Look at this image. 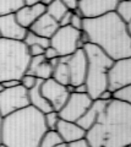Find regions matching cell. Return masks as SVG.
<instances>
[{
	"instance_id": "1",
	"label": "cell",
	"mask_w": 131,
	"mask_h": 147,
	"mask_svg": "<svg viewBox=\"0 0 131 147\" xmlns=\"http://www.w3.org/2000/svg\"><path fill=\"white\" fill-rule=\"evenodd\" d=\"M89 147H125L131 145V104L112 99L86 131Z\"/></svg>"
},
{
	"instance_id": "2",
	"label": "cell",
	"mask_w": 131,
	"mask_h": 147,
	"mask_svg": "<svg viewBox=\"0 0 131 147\" xmlns=\"http://www.w3.org/2000/svg\"><path fill=\"white\" fill-rule=\"evenodd\" d=\"M131 25L113 11L96 18H83L82 31L88 43L103 50L113 60L131 58Z\"/></svg>"
},
{
	"instance_id": "3",
	"label": "cell",
	"mask_w": 131,
	"mask_h": 147,
	"mask_svg": "<svg viewBox=\"0 0 131 147\" xmlns=\"http://www.w3.org/2000/svg\"><path fill=\"white\" fill-rule=\"evenodd\" d=\"M46 131L44 114L28 105L3 118L0 142L6 147H38Z\"/></svg>"
},
{
	"instance_id": "4",
	"label": "cell",
	"mask_w": 131,
	"mask_h": 147,
	"mask_svg": "<svg viewBox=\"0 0 131 147\" xmlns=\"http://www.w3.org/2000/svg\"><path fill=\"white\" fill-rule=\"evenodd\" d=\"M30 59L24 42L0 38V82L20 80L27 71Z\"/></svg>"
},
{
	"instance_id": "5",
	"label": "cell",
	"mask_w": 131,
	"mask_h": 147,
	"mask_svg": "<svg viewBox=\"0 0 131 147\" xmlns=\"http://www.w3.org/2000/svg\"><path fill=\"white\" fill-rule=\"evenodd\" d=\"M82 49L87 59L85 85L87 87V94L94 100L107 90V74L114 60L91 43L85 44Z\"/></svg>"
},
{
	"instance_id": "6",
	"label": "cell",
	"mask_w": 131,
	"mask_h": 147,
	"mask_svg": "<svg viewBox=\"0 0 131 147\" xmlns=\"http://www.w3.org/2000/svg\"><path fill=\"white\" fill-rule=\"evenodd\" d=\"M80 36L81 31L72 28L71 26L59 27L49 39V44L56 50L59 57H69L77 49L82 48Z\"/></svg>"
},
{
	"instance_id": "7",
	"label": "cell",
	"mask_w": 131,
	"mask_h": 147,
	"mask_svg": "<svg viewBox=\"0 0 131 147\" xmlns=\"http://www.w3.org/2000/svg\"><path fill=\"white\" fill-rule=\"evenodd\" d=\"M28 105V91L21 85L12 88H4L3 92H0V117L1 118H5Z\"/></svg>"
},
{
	"instance_id": "8",
	"label": "cell",
	"mask_w": 131,
	"mask_h": 147,
	"mask_svg": "<svg viewBox=\"0 0 131 147\" xmlns=\"http://www.w3.org/2000/svg\"><path fill=\"white\" fill-rule=\"evenodd\" d=\"M131 85V58L114 60L107 74V90L114 92Z\"/></svg>"
},
{
	"instance_id": "9",
	"label": "cell",
	"mask_w": 131,
	"mask_h": 147,
	"mask_svg": "<svg viewBox=\"0 0 131 147\" xmlns=\"http://www.w3.org/2000/svg\"><path fill=\"white\" fill-rule=\"evenodd\" d=\"M93 102V99L87 93H70L62 108L58 112L60 119L66 121L76 123L77 119L87 110Z\"/></svg>"
},
{
	"instance_id": "10",
	"label": "cell",
	"mask_w": 131,
	"mask_h": 147,
	"mask_svg": "<svg viewBox=\"0 0 131 147\" xmlns=\"http://www.w3.org/2000/svg\"><path fill=\"white\" fill-rule=\"evenodd\" d=\"M40 92H42L43 97L48 100L53 110L59 112L65 104L66 99L69 98V92L66 90V86L59 84L52 77L47 80H43L40 84Z\"/></svg>"
},
{
	"instance_id": "11",
	"label": "cell",
	"mask_w": 131,
	"mask_h": 147,
	"mask_svg": "<svg viewBox=\"0 0 131 147\" xmlns=\"http://www.w3.org/2000/svg\"><path fill=\"white\" fill-rule=\"evenodd\" d=\"M119 0H79L77 10L83 18H96L113 12Z\"/></svg>"
},
{
	"instance_id": "12",
	"label": "cell",
	"mask_w": 131,
	"mask_h": 147,
	"mask_svg": "<svg viewBox=\"0 0 131 147\" xmlns=\"http://www.w3.org/2000/svg\"><path fill=\"white\" fill-rule=\"evenodd\" d=\"M66 63L70 72V85L76 87L85 84L86 71H87V59H86L83 49L80 48L74 54L66 57Z\"/></svg>"
},
{
	"instance_id": "13",
	"label": "cell",
	"mask_w": 131,
	"mask_h": 147,
	"mask_svg": "<svg viewBox=\"0 0 131 147\" xmlns=\"http://www.w3.org/2000/svg\"><path fill=\"white\" fill-rule=\"evenodd\" d=\"M27 30L19 25L15 13L0 16V37L12 40H24Z\"/></svg>"
},
{
	"instance_id": "14",
	"label": "cell",
	"mask_w": 131,
	"mask_h": 147,
	"mask_svg": "<svg viewBox=\"0 0 131 147\" xmlns=\"http://www.w3.org/2000/svg\"><path fill=\"white\" fill-rule=\"evenodd\" d=\"M43 13H46V6L39 3V4H36V5H32V6L24 5L20 10H17L15 12V17L20 26H22L26 30H28L30 27L32 26L33 22L37 20L38 17L42 16Z\"/></svg>"
},
{
	"instance_id": "15",
	"label": "cell",
	"mask_w": 131,
	"mask_h": 147,
	"mask_svg": "<svg viewBox=\"0 0 131 147\" xmlns=\"http://www.w3.org/2000/svg\"><path fill=\"white\" fill-rule=\"evenodd\" d=\"M55 131L61 137V141L65 144H72L75 141H79L81 139H85L86 131L81 129L76 123L66 121L60 119L56 125Z\"/></svg>"
},
{
	"instance_id": "16",
	"label": "cell",
	"mask_w": 131,
	"mask_h": 147,
	"mask_svg": "<svg viewBox=\"0 0 131 147\" xmlns=\"http://www.w3.org/2000/svg\"><path fill=\"white\" fill-rule=\"evenodd\" d=\"M58 28H59L58 21H55L52 16H49L46 12V13H43L40 17H38L28 30L31 32H33L34 34H37V36L50 39L52 36L55 33Z\"/></svg>"
},
{
	"instance_id": "17",
	"label": "cell",
	"mask_w": 131,
	"mask_h": 147,
	"mask_svg": "<svg viewBox=\"0 0 131 147\" xmlns=\"http://www.w3.org/2000/svg\"><path fill=\"white\" fill-rule=\"evenodd\" d=\"M26 74L34 76L36 79L40 80H47L52 77L53 74V66L50 65V63L44 59L43 55L39 57H33L30 59L28 66H27Z\"/></svg>"
},
{
	"instance_id": "18",
	"label": "cell",
	"mask_w": 131,
	"mask_h": 147,
	"mask_svg": "<svg viewBox=\"0 0 131 147\" xmlns=\"http://www.w3.org/2000/svg\"><path fill=\"white\" fill-rule=\"evenodd\" d=\"M107 102H104V100H101V99H94L92 104H91V107H89L86 112L81 115L79 119H77V121H76V124L81 127V129H83L85 131H87L88 129H91L93 126V124L96 123L97 120V117H98V114L99 112L102 110V108L105 105Z\"/></svg>"
},
{
	"instance_id": "19",
	"label": "cell",
	"mask_w": 131,
	"mask_h": 147,
	"mask_svg": "<svg viewBox=\"0 0 131 147\" xmlns=\"http://www.w3.org/2000/svg\"><path fill=\"white\" fill-rule=\"evenodd\" d=\"M42 81L43 80L39 79L33 88L28 90V100H30V105H32L33 108L39 110L40 113L46 114V113L52 112L53 108L48 103V100L43 97L42 92H40V84H42Z\"/></svg>"
},
{
	"instance_id": "20",
	"label": "cell",
	"mask_w": 131,
	"mask_h": 147,
	"mask_svg": "<svg viewBox=\"0 0 131 147\" xmlns=\"http://www.w3.org/2000/svg\"><path fill=\"white\" fill-rule=\"evenodd\" d=\"M52 79L64 86L70 85V72H69V67H67L66 57H59L58 63L53 67Z\"/></svg>"
},
{
	"instance_id": "21",
	"label": "cell",
	"mask_w": 131,
	"mask_h": 147,
	"mask_svg": "<svg viewBox=\"0 0 131 147\" xmlns=\"http://www.w3.org/2000/svg\"><path fill=\"white\" fill-rule=\"evenodd\" d=\"M67 11H69V9L62 4L61 0H54L50 5H48L46 7V12L49 16H52L55 21H58V24H59L61 17L64 16Z\"/></svg>"
},
{
	"instance_id": "22",
	"label": "cell",
	"mask_w": 131,
	"mask_h": 147,
	"mask_svg": "<svg viewBox=\"0 0 131 147\" xmlns=\"http://www.w3.org/2000/svg\"><path fill=\"white\" fill-rule=\"evenodd\" d=\"M24 6V0H0V16L15 13Z\"/></svg>"
},
{
	"instance_id": "23",
	"label": "cell",
	"mask_w": 131,
	"mask_h": 147,
	"mask_svg": "<svg viewBox=\"0 0 131 147\" xmlns=\"http://www.w3.org/2000/svg\"><path fill=\"white\" fill-rule=\"evenodd\" d=\"M114 12L121 18V21L125 22L126 25H131V0H123V1H119Z\"/></svg>"
},
{
	"instance_id": "24",
	"label": "cell",
	"mask_w": 131,
	"mask_h": 147,
	"mask_svg": "<svg viewBox=\"0 0 131 147\" xmlns=\"http://www.w3.org/2000/svg\"><path fill=\"white\" fill-rule=\"evenodd\" d=\"M22 42L26 44V47H31V45H40V47L44 48V49L50 45L49 44L48 38H43V37H40V36L34 34L33 32H31L30 30H27V33H26Z\"/></svg>"
},
{
	"instance_id": "25",
	"label": "cell",
	"mask_w": 131,
	"mask_h": 147,
	"mask_svg": "<svg viewBox=\"0 0 131 147\" xmlns=\"http://www.w3.org/2000/svg\"><path fill=\"white\" fill-rule=\"evenodd\" d=\"M61 137L55 130H47L46 134L40 139L38 147H55L56 145L61 144Z\"/></svg>"
},
{
	"instance_id": "26",
	"label": "cell",
	"mask_w": 131,
	"mask_h": 147,
	"mask_svg": "<svg viewBox=\"0 0 131 147\" xmlns=\"http://www.w3.org/2000/svg\"><path fill=\"white\" fill-rule=\"evenodd\" d=\"M112 93H113V99L114 100H118V102H121V103L131 104V85L121 87V88L112 92Z\"/></svg>"
},
{
	"instance_id": "27",
	"label": "cell",
	"mask_w": 131,
	"mask_h": 147,
	"mask_svg": "<svg viewBox=\"0 0 131 147\" xmlns=\"http://www.w3.org/2000/svg\"><path fill=\"white\" fill-rule=\"evenodd\" d=\"M59 120H60V117L55 110H52V112L44 114V123H46L47 130H55Z\"/></svg>"
},
{
	"instance_id": "28",
	"label": "cell",
	"mask_w": 131,
	"mask_h": 147,
	"mask_svg": "<svg viewBox=\"0 0 131 147\" xmlns=\"http://www.w3.org/2000/svg\"><path fill=\"white\" fill-rule=\"evenodd\" d=\"M82 24H83V17L81 15V12L75 9L71 11V20H70V26L75 30L82 31Z\"/></svg>"
},
{
	"instance_id": "29",
	"label": "cell",
	"mask_w": 131,
	"mask_h": 147,
	"mask_svg": "<svg viewBox=\"0 0 131 147\" xmlns=\"http://www.w3.org/2000/svg\"><path fill=\"white\" fill-rule=\"evenodd\" d=\"M39 79H36L34 76L32 75H28V74H25L24 76L20 79V85L24 87V88H26L27 91L31 90V88H33V87L36 86V84L38 82Z\"/></svg>"
},
{
	"instance_id": "30",
	"label": "cell",
	"mask_w": 131,
	"mask_h": 147,
	"mask_svg": "<svg viewBox=\"0 0 131 147\" xmlns=\"http://www.w3.org/2000/svg\"><path fill=\"white\" fill-rule=\"evenodd\" d=\"M27 49H28V54L31 58L39 57V55H43L44 53V48H42L40 45H31V47H27Z\"/></svg>"
},
{
	"instance_id": "31",
	"label": "cell",
	"mask_w": 131,
	"mask_h": 147,
	"mask_svg": "<svg viewBox=\"0 0 131 147\" xmlns=\"http://www.w3.org/2000/svg\"><path fill=\"white\" fill-rule=\"evenodd\" d=\"M43 57H44V59H46V60L49 61V60H53V59H55V58H59V55H58V53H56L55 49L52 48L50 45H49L48 48L44 49Z\"/></svg>"
},
{
	"instance_id": "32",
	"label": "cell",
	"mask_w": 131,
	"mask_h": 147,
	"mask_svg": "<svg viewBox=\"0 0 131 147\" xmlns=\"http://www.w3.org/2000/svg\"><path fill=\"white\" fill-rule=\"evenodd\" d=\"M70 20H71V11L69 10L64 16L61 17V20L59 21V27H65L70 26Z\"/></svg>"
},
{
	"instance_id": "33",
	"label": "cell",
	"mask_w": 131,
	"mask_h": 147,
	"mask_svg": "<svg viewBox=\"0 0 131 147\" xmlns=\"http://www.w3.org/2000/svg\"><path fill=\"white\" fill-rule=\"evenodd\" d=\"M97 99L104 100V102H109V100L113 99V93H112L109 90H105V91H103L102 93L98 96V98H97Z\"/></svg>"
},
{
	"instance_id": "34",
	"label": "cell",
	"mask_w": 131,
	"mask_h": 147,
	"mask_svg": "<svg viewBox=\"0 0 131 147\" xmlns=\"http://www.w3.org/2000/svg\"><path fill=\"white\" fill-rule=\"evenodd\" d=\"M61 1L70 11H72V10H75V9L77 7V1L79 0H61Z\"/></svg>"
},
{
	"instance_id": "35",
	"label": "cell",
	"mask_w": 131,
	"mask_h": 147,
	"mask_svg": "<svg viewBox=\"0 0 131 147\" xmlns=\"http://www.w3.org/2000/svg\"><path fill=\"white\" fill-rule=\"evenodd\" d=\"M4 88H12V87H16L20 85V80H7V81H4L1 82Z\"/></svg>"
},
{
	"instance_id": "36",
	"label": "cell",
	"mask_w": 131,
	"mask_h": 147,
	"mask_svg": "<svg viewBox=\"0 0 131 147\" xmlns=\"http://www.w3.org/2000/svg\"><path fill=\"white\" fill-rule=\"evenodd\" d=\"M69 147H89V145L87 144V141L85 139H81L79 141L72 142V144H69Z\"/></svg>"
},
{
	"instance_id": "37",
	"label": "cell",
	"mask_w": 131,
	"mask_h": 147,
	"mask_svg": "<svg viewBox=\"0 0 131 147\" xmlns=\"http://www.w3.org/2000/svg\"><path fill=\"white\" fill-rule=\"evenodd\" d=\"M74 92L75 93H87V87H86L85 84L79 85V86L74 87Z\"/></svg>"
},
{
	"instance_id": "38",
	"label": "cell",
	"mask_w": 131,
	"mask_h": 147,
	"mask_svg": "<svg viewBox=\"0 0 131 147\" xmlns=\"http://www.w3.org/2000/svg\"><path fill=\"white\" fill-rule=\"evenodd\" d=\"M40 0H24V5L26 6H32L36 5V4H39Z\"/></svg>"
},
{
	"instance_id": "39",
	"label": "cell",
	"mask_w": 131,
	"mask_h": 147,
	"mask_svg": "<svg viewBox=\"0 0 131 147\" xmlns=\"http://www.w3.org/2000/svg\"><path fill=\"white\" fill-rule=\"evenodd\" d=\"M54 1V0H40V4H43L44 6H48V5H50V4Z\"/></svg>"
},
{
	"instance_id": "40",
	"label": "cell",
	"mask_w": 131,
	"mask_h": 147,
	"mask_svg": "<svg viewBox=\"0 0 131 147\" xmlns=\"http://www.w3.org/2000/svg\"><path fill=\"white\" fill-rule=\"evenodd\" d=\"M55 147H69V144H65V142H61V144L56 145Z\"/></svg>"
},
{
	"instance_id": "41",
	"label": "cell",
	"mask_w": 131,
	"mask_h": 147,
	"mask_svg": "<svg viewBox=\"0 0 131 147\" xmlns=\"http://www.w3.org/2000/svg\"><path fill=\"white\" fill-rule=\"evenodd\" d=\"M4 91V86H3V84L0 82V92H3Z\"/></svg>"
},
{
	"instance_id": "42",
	"label": "cell",
	"mask_w": 131,
	"mask_h": 147,
	"mask_svg": "<svg viewBox=\"0 0 131 147\" xmlns=\"http://www.w3.org/2000/svg\"><path fill=\"white\" fill-rule=\"evenodd\" d=\"M1 120H3V118L0 117V129H1ZM0 144H1V142H0Z\"/></svg>"
},
{
	"instance_id": "43",
	"label": "cell",
	"mask_w": 131,
	"mask_h": 147,
	"mask_svg": "<svg viewBox=\"0 0 131 147\" xmlns=\"http://www.w3.org/2000/svg\"><path fill=\"white\" fill-rule=\"evenodd\" d=\"M0 147H6V146H4V145H1V144H0Z\"/></svg>"
},
{
	"instance_id": "44",
	"label": "cell",
	"mask_w": 131,
	"mask_h": 147,
	"mask_svg": "<svg viewBox=\"0 0 131 147\" xmlns=\"http://www.w3.org/2000/svg\"><path fill=\"white\" fill-rule=\"evenodd\" d=\"M125 147H130V146H125Z\"/></svg>"
},
{
	"instance_id": "45",
	"label": "cell",
	"mask_w": 131,
	"mask_h": 147,
	"mask_svg": "<svg viewBox=\"0 0 131 147\" xmlns=\"http://www.w3.org/2000/svg\"><path fill=\"white\" fill-rule=\"evenodd\" d=\"M119 1H123V0H119Z\"/></svg>"
},
{
	"instance_id": "46",
	"label": "cell",
	"mask_w": 131,
	"mask_h": 147,
	"mask_svg": "<svg viewBox=\"0 0 131 147\" xmlns=\"http://www.w3.org/2000/svg\"><path fill=\"white\" fill-rule=\"evenodd\" d=\"M0 38H1V37H0Z\"/></svg>"
}]
</instances>
